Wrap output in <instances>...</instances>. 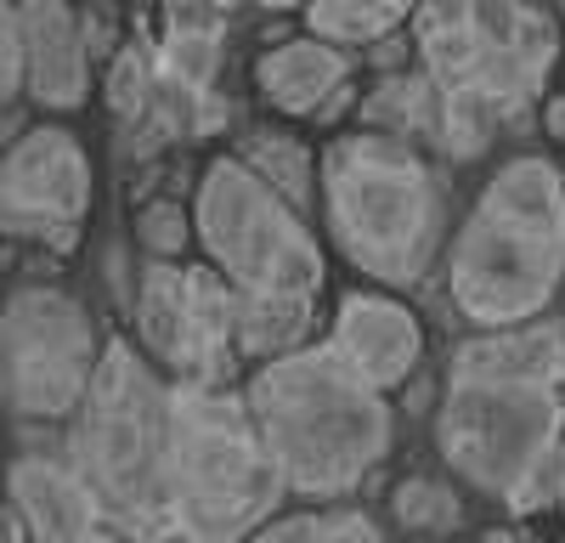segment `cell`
Segmentation results:
<instances>
[{"label": "cell", "mask_w": 565, "mask_h": 543, "mask_svg": "<svg viewBox=\"0 0 565 543\" xmlns=\"http://www.w3.org/2000/svg\"><path fill=\"white\" fill-rule=\"evenodd\" d=\"M407 52H413V45H407L402 34L373 40V68H380V74H396V68H407Z\"/></svg>", "instance_id": "cell-27"}, {"label": "cell", "mask_w": 565, "mask_h": 543, "mask_svg": "<svg viewBox=\"0 0 565 543\" xmlns=\"http://www.w3.org/2000/svg\"><path fill=\"white\" fill-rule=\"evenodd\" d=\"M481 543H526V537H521V532H514V526H492V532H487Z\"/></svg>", "instance_id": "cell-31"}, {"label": "cell", "mask_w": 565, "mask_h": 543, "mask_svg": "<svg viewBox=\"0 0 565 543\" xmlns=\"http://www.w3.org/2000/svg\"><path fill=\"white\" fill-rule=\"evenodd\" d=\"M424 7V0H311L306 29L340 45H373L385 34H402V23Z\"/></svg>", "instance_id": "cell-20"}, {"label": "cell", "mask_w": 565, "mask_h": 543, "mask_svg": "<svg viewBox=\"0 0 565 543\" xmlns=\"http://www.w3.org/2000/svg\"><path fill=\"white\" fill-rule=\"evenodd\" d=\"M12 504L29 521L34 543H97L103 537V498L74 470V459H45V453H23L12 459Z\"/></svg>", "instance_id": "cell-14"}, {"label": "cell", "mask_w": 565, "mask_h": 543, "mask_svg": "<svg viewBox=\"0 0 565 543\" xmlns=\"http://www.w3.org/2000/svg\"><path fill=\"white\" fill-rule=\"evenodd\" d=\"M238 159L249 164V170H260L271 188L289 199V204H311V193H317V181H322V170H317V159H311V148L300 142V136H289V130H255V136H244V148H238Z\"/></svg>", "instance_id": "cell-21"}, {"label": "cell", "mask_w": 565, "mask_h": 543, "mask_svg": "<svg viewBox=\"0 0 565 543\" xmlns=\"http://www.w3.org/2000/svg\"><path fill=\"white\" fill-rule=\"evenodd\" d=\"M391 510L402 526L413 532H452L463 521V504H458V492L430 481V476H407L396 492H391Z\"/></svg>", "instance_id": "cell-24"}, {"label": "cell", "mask_w": 565, "mask_h": 543, "mask_svg": "<svg viewBox=\"0 0 565 543\" xmlns=\"http://www.w3.org/2000/svg\"><path fill=\"white\" fill-rule=\"evenodd\" d=\"M447 380H559L565 385V323L481 329L452 351Z\"/></svg>", "instance_id": "cell-16"}, {"label": "cell", "mask_w": 565, "mask_h": 543, "mask_svg": "<svg viewBox=\"0 0 565 543\" xmlns=\"http://www.w3.org/2000/svg\"><path fill=\"white\" fill-rule=\"evenodd\" d=\"M351 79V57L340 40H322V34H300V40H282L255 63V85L260 97L277 114H295V119H317L322 103Z\"/></svg>", "instance_id": "cell-15"}, {"label": "cell", "mask_w": 565, "mask_h": 543, "mask_svg": "<svg viewBox=\"0 0 565 543\" xmlns=\"http://www.w3.org/2000/svg\"><path fill=\"white\" fill-rule=\"evenodd\" d=\"M136 334L159 369L181 385H221L238 362V289L226 272L210 266H181V260H148L136 289Z\"/></svg>", "instance_id": "cell-10"}, {"label": "cell", "mask_w": 565, "mask_h": 543, "mask_svg": "<svg viewBox=\"0 0 565 543\" xmlns=\"http://www.w3.org/2000/svg\"><path fill=\"white\" fill-rule=\"evenodd\" d=\"M328 345H334L367 385H380L391 396L418 369L424 329H418V317L396 295H385V289H345L340 311H334V340Z\"/></svg>", "instance_id": "cell-12"}, {"label": "cell", "mask_w": 565, "mask_h": 543, "mask_svg": "<svg viewBox=\"0 0 565 543\" xmlns=\"http://www.w3.org/2000/svg\"><path fill=\"white\" fill-rule=\"evenodd\" d=\"M351 108H362V97H356V85L345 79V85L334 91V97H328V103H322V114H317V119H322V125H334V119H345Z\"/></svg>", "instance_id": "cell-28"}, {"label": "cell", "mask_w": 565, "mask_h": 543, "mask_svg": "<svg viewBox=\"0 0 565 543\" xmlns=\"http://www.w3.org/2000/svg\"><path fill=\"white\" fill-rule=\"evenodd\" d=\"M543 130L554 136V142H565V91H554V97L543 103Z\"/></svg>", "instance_id": "cell-29"}, {"label": "cell", "mask_w": 565, "mask_h": 543, "mask_svg": "<svg viewBox=\"0 0 565 543\" xmlns=\"http://www.w3.org/2000/svg\"><path fill=\"white\" fill-rule=\"evenodd\" d=\"M559 515H565V481H559Z\"/></svg>", "instance_id": "cell-35"}, {"label": "cell", "mask_w": 565, "mask_h": 543, "mask_svg": "<svg viewBox=\"0 0 565 543\" xmlns=\"http://www.w3.org/2000/svg\"><path fill=\"white\" fill-rule=\"evenodd\" d=\"M215 68H221V12H204V7H175L164 12V74L181 85V91H204L215 85Z\"/></svg>", "instance_id": "cell-18"}, {"label": "cell", "mask_w": 565, "mask_h": 543, "mask_svg": "<svg viewBox=\"0 0 565 543\" xmlns=\"http://www.w3.org/2000/svg\"><path fill=\"white\" fill-rule=\"evenodd\" d=\"M413 52L441 91V153L469 164L543 91L559 29L532 0H424L413 12Z\"/></svg>", "instance_id": "cell-1"}, {"label": "cell", "mask_w": 565, "mask_h": 543, "mask_svg": "<svg viewBox=\"0 0 565 543\" xmlns=\"http://www.w3.org/2000/svg\"><path fill=\"white\" fill-rule=\"evenodd\" d=\"M260 441L289 492L334 504L385 465L396 419L380 385H367L334 345H300L260 362L244 385Z\"/></svg>", "instance_id": "cell-2"}, {"label": "cell", "mask_w": 565, "mask_h": 543, "mask_svg": "<svg viewBox=\"0 0 565 543\" xmlns=\"http://www.w3.org/2000/svg\"><path fill=\"white\" fill-rule=\"evenodd\" d=\"M85 40H90V52H108V23L103 18H85Z\"/></svg>", "instance_id": "cell-30"}, {"label": "cell", "mask_w": 565, "mask_h": 543, "mask_svg": "<svg viewBox=\"0 0 565 543\" xmlns=\"http://www.w3.org/2000/svg\"><path fill=\"white\" fill-rule=\"evenodd\" d=\"M362 119L373 130H391V136H407V142H441V91L430 74H380V85L362 97Z\"/></svg>", "instance_id": "cell-17"}, {"label": "cell", "mask_w": 565, "mask_h": 543, "mask_svg": "<svg viewBox=\"0 0 565 543\" xmlns=\"http://www.w3.org/2000/svg\"><path fill=\"white\" fill-rule=\"evenodd\" d=\"M199 244L226 272L238 295H306L322 289V244L311 238L306 210L289 204L238 153H215L199 175Z\"/></svg>", "instance_id": "cell-8"}, {"label": "cell", "mask_w": 565, "mask_h": 543, "mask_svg": "<svg viewBox=\"0 0 565 543\" xmlns=\"http://www.w3.org/2000/svg\"><path fill=\"white\" fill-rule=\"evenodd\" d=\"M266 12H295V7H311V0H260Z\"/></svg>", "instance_id": "cell-33"}, {"label": "cell", "mask_w": 565, "mask_h": 543, "mask_svg": "<svg viewBox=\"0 0 565 543\" xmlns=\"http://www.w3.org/2000/svg\"><path fill=\"white\" fill-rule=\"evenodd\" d=\"M193 233H199V221L186 215L175 199H153V204H141V215H136V238H141V249L159 255V260H175L186 244H193Z\"/></svg>", "instance_id": "cell-25"}, {"label": "cell", "mask_w": 565, "mask_h": 543, "mask_svg": "<svg viewBox=\"0 0 565 543\" xmlns=\"http://www.w3.org/2000/svg\"><path fill=\"white\" fill-rule=\"evenodd\" d=\"M153 543H186V537H181V532H170V537H153Z\"/></svg>", "instance_id": "cell-34"}, {"label": "cell", "mask_w": 565, "mask_h": 543, "mask_svg": "<svg viewBox=\"0 0 565 543\" xmlns=\"http://www.w3.org/2000/svg\"><path fill=\"white\" fill-rule=\"evenodd\" d=\"M289 481L260 441L249 396L175 380V459H170V532L186 543L255 537Z\"/></svg>", "instance_id": "cell-6"}, {"label": "cell", "mask_w": 565, "mask_h": 543, "mask_svg": "<svg viewBox=\"0 0 565 543\" xmlns=\"http://www.w3.org/2000/svg\"><path fill=\"white\" fill-rule=\"evenodd\" d=\"M0 97L18 103L29 97V45H23V18L7 0V18H0Z\"/></svg>", "instance_id": "cell-26"}, {"label": "cell", "mask_w": 565, "mask_h": 543, "mask_svg": "<svg viewBox=\"0 0 565 543\" xmlns=\"http://www.w3.org/2000/svg\"><path fill=\"white\" fill-rule=\"evenodd\" d=\"M559 380H447L436 441L441 459L509 510L559 504L565 481Z\"/></svg>", "instance_id": "cell-7"}, {"label": "cell", "mask_w": 565, "mask_h": 543, "mask_svg": "<svg viewBox=\"0 0 565 543\" xmlns=\"http://www.w3.org/2000/svg\"><path fill=\"white\" fill-rule=\"evenodd\" d=\"M311 329L306 295H238V351L249 362H271L282 351H300Z\"/></svg>", "instance_id": "cell-19"}, {"label": "cell", "mask_w": 565, "mask_h": 543, "mask_svg": "<svg viewBox=\"0 0 565 543\" xmlns=\"http://www.w3.org/2000/svg\"><path fill=\"white\" fill-rule=\"evenodd\" d=\"M0 351H7V407L23 425L74 419L103 362L90 311L57 284L12 289Z\"/></svg>", "instance_id": "cell-9"}, {"label": "cell", "mask_w": 565, "mask_h": 543, "mask_svg": "<svg viewBox=\"0 0 565 543\" xmlns=\"http://www.w3.org/2000/svg\"><path fill=\"white\" fill-rule=\"evenodd\" d=\"M97 543H114V537H97Z\"/></svg>", "instance_id": "cell-36"}, {"label": "cell", "mask_w": 565, "mask_h": 543, "mask_svg": "<svg viewBox=\"0 0 565 543\" xmlns=\"http://www.w3.org/2000/svg\"><path fill=\"white\" fill-rule=\"evenodd\" d=\"M175 7H204V12H226V7H238V0H175Z\"/></svg>", "instance_id": "cell-32"}, {"label": "cell", "mask_w": 565, "mask_h": 543, "mask_svg": "<svg viewBox=\"0 0 565 543\" xmlns=\"http://www.w3.org/2000/svg\"><path fill=\"white\" fill-rule=\"evenodd\" d=\"M244 543H385L362 510H295V515H271L255 537Z\"/></svg>", "instance_id": "cell-22"}, {"label": "cell", "mask_w": 565, "mask_h": 543, "mask_svg": "<svg viewBox=\"0 0 565 543\" xmlns=\"http://www.w3.org/2000/svg\"><path fill=\"white\" fill-rule=\"evenodd\" d=\"M29 45V97L52 114H74L90 97V40L68 0H12Z\"/></svg>", "instance_id": "cell-13"}, {"label": "cell", "mask_w": 565, "mask_h": 543, "mask_svg": "<svg viewBox=\"0 0 565 543\" xmlns=\"http://www.w3.org/2000/svg\"><path fill=\"white\" fill-rule=\"evenodd\" d=\"M322 215L340 255L380 289L424 284L441 249V181L418 142L391 130L334 136L322 153Z\"/></svg>", "instance_id": "cell-4"}, {"label": "cell", "mask_w": 565, "mask_h": 543, "mask_svg": "<svg viewBox=\"0 0 565 543\" xmlns=\"http://www.w3.org/2000/svg\"><path fill=\"white\" fill-rule=\"evenodd\" d=\"M153 103H159V74H153L148 52H141V45L114 52V68H108V108H114V119L125 130H136Z\"/></svg>", "instance_id": "cell-23"}, {"label": "cell", "mask_w": 565, "mask_h": 543, "mask_svg": "<svg viewBox=\"0 0 565 543\" xmlns=\"http://www.w3.org/2000/svg\"><path fill=\"white\" fill-rule=\"evenodd\" d=\"M565 284V170L543 153L509 159L447 255V295L476 329L537 323Z\"/></svg>", "instance_id": "cell-3"}, {"label": "cell", "mask_w": 565, "mask_h": 543, "mask_svg": "<svg viewBox=\"0 0 565 543\" xmlns=\"http://www.w3.org/2000/svg\"><path fill=\"white\" fill-rule=\"evenodd\" d=\"M68 459L103 498L108 521L130 532L170 521L175 380H164L159 362L125 334L103 345L97 380H90L68 430Z\"/></svg>", "instance_id": "cell-5"}, {"label": "cell", "mask_w": 565, "mask_h": 543, "mask_svg": "<svg viewBox=\"0 0 565 543\" xmlns=\"http://www.w3.org/2000/svg\"><path fill=\"white\" fill-rule=\"evenodd\" d=\"M90 215V159L79 136L63 125H34L12 136L7 170H0V221L23 244H40L52 255L79 249Z\"/></svg>", "instance_id": "cell-11"}]
</instances>
